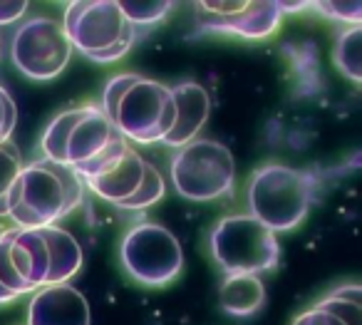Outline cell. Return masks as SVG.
I'll return each instance as SVG.
<instances>
[{"label": "cell", "mask_w": 362, "mask_h": 325, "mask_svg": "<svg viewBox=\"0 0 362 325\" xmlns=\"http://www.w3.org/2000/svg\"><path fill=\"white\" fill-rule=\"evenodd\" d=\"M119 258L129 278L146 288H164L184 270V251L179 239L151 221L127 231L119 246Z\"/></svg>", "instance_id": "8"}, {"label": "cell", "mask_w": 362, "mask_h": 325, "mask_svg": "<svg viewBox=\"0 0 362 325\" xmlns=\"http://www.w3.org/2000/svg\"><path fill=\"white\" fill-rule=\"evenodd\" d=\"M21 169H23L21 149L13 144V139L3 142L0 144V216H8V194H11Z\"/></svg>", "instance_id": "19"}, {"label": "cell", "mask_w": 362, "mask_h": 325, "mask_svg": "<svg viewBox=\"0 0 362 325\" xmlns=\"http://www.w3.org/2000/svg\"><path fill=\"white\" fill-rule=\"evenodd\" d=\"M28 325H90V303L70 283L45 285L28 303Z\"/></svg>", "instance_id": "12"}, {"label": "cell", "mask_w": 362, "mask_h": 325, "mask_svg": "<svg viewBox=\"0 0 362 325\" xmlns=\"http://www.w3.org/2000/svg\"><path fill=\"white\" fill-rule=\"evenodd\" d=\"M50 275V249L42 229H8L0 234V285L11 293H35Z\"/></svg>", "instance_id": "10"}, {"label": "cell", "mask_w": 362, "mask_h": 325, "mask_svg": "<svg viewBox=\"0 0 362 325\" xmlns=\"http://www.w3.org/2000/svg\"><path fill=\"white\" fill-rule=\"evenodd\" d=\"M18 125V105L11 97V92L0 85V144L11 139Z\"/></svg>", "instance_id": "23"}, {"label": "cell", "mask_w": 362, "mask_h": 325, "mask_svg": "<svg viewBox=\"0 0 362 325\" xmlns=\"http://www.w3.org/2000/svg\"><path fill=\"white\" fill-rule=\"evenodd\" d=\"M16 298H18L16 293H11V290H8V288H3V285H0V305L11 303V300H16Z\"/></svg>", "instance_id": "25"}, {"label": "cell", "mask_w": 362, "mask_h": 325, "mask_svg": "<svg viewBox=\"0 0 362 325\" xmlns=\"http://www.w3.org/2000/svg\"><path fill=\"white\" fill-rule=\"evenodd\" d=\"M164 194H166L164 176H161V171L156 169V166H151L149 161H146L144 179H141L139 189H136L129 199H124L122 204H117V206H119V209H124V211H144V209H149V206L159 204V201L164 199Z\"/></svg>", "instance_id": "18"}, {"label": "cell", "mask_w": 362, "mask_h": 325, "mask_svg": "<svg viewBox=\"0 0 362 325\" xmlns=\"http://www.w3.org/2000/svg\"><path fill=\"white\" fill-rule=\"evenodd\" d=\"M42 236L47 241V249H50V275H47V285L55 283H67L72 275L80 273L82 261V246L70 231L60 229V226H45Z\"/></svg>", "instance_id": "16"}, {"label": "cell", "mask_w": 362, "mask_h": 325, "mask_svg": "<svg viewBox=\"0 0 362 325\" xmlns=\"http://www.w3.org/2000/svg\"><path fill=\"white\" fill-rule=\"evenodd\" d=\"M315 194V174L286 164H266L258 166L248 181V209L273 234H286L308 219Z\"/></svg>", "instance_id": "4"}, {"label": "cell", "mask_w": 362, "mask_h": 325, "mask_svg": "<svg viewBox=\"0 0 362 325\" xmlns=\"http://www.w3.org/2000/svg\"><path fill=\"white\" fill-rule=\"evenodd\" d=\"M102 110L127 142L154 144L174 127V97L164 82L134 72H119L105 85Z\"/></svg>", "instance_id": "2"}, {"label": "cell", "mask_w": 362, "mask_h": 325, "mask_svg": "<svg viewBox=\"0 0 362 325\" xmlns=\"http://www.w3.org/2000/svg\"><path fill=\"white\" fill-rule=\"evenodd\" d=\"M60 23L72 50L100 65L122 60L136 40V30L115 0H75Z\"/></svg>", "instance_id": "5"}, {"label": "cell", "mask_w": 362, "mask_h": 325, "mask_svg": "<svg viewBox=\"0 0 362 325\" xmlns=\"http://www.w3.org/2000/svg\"><path fill=\"white\" fill-rule=\"evenodd\" d=\"M72 45L60 21L50 16H33L13 33L11 60L21 75L45 82L65 72L72 57Z\"/></svg>", "instance_id": "9"}, {"label": "cell", "mask_w": 362, "mask_h": 325, "mask_svg": "<svg viewBox=\"0 0 362 325\" xmlns=\"http://www.w3.org/2000/svg\"><path fill=\"white\" fill-rule=\"evenodd\" d=\"M169 176L176 194L184 199L214 201L233 191L236 161L223 142L197 137L171 156Z\"/></svg>", "instance_id": "7"}, {"label": "cell", "mask_w": 362, "mask_h": 325, "mask_svg": "<svg viewBox=\"0 0 362 325\" xmlns=\"http://www.w3.org/2000/svg\"><path fill=\"white\" fill-rule=\"evenodd\" d=\"M171 97H174V127L164 137V144L171 149H181L184 144L194 142L199 132L204 130L211 112V97L199 82H181V85L171 87Z\"/></svg>", "instance_id": "13"}, {"label": "cell", "mask_w": 362, "mask_h": 325, "mask_svg": "<svg viewBox=\"0 0 362 325\" xmlns=\"http://www.w3.org/2000/svg\"><path fill=\"white\" fill-rule=\"evenodd\" d=\"M85 199V181L70 166L33 161L23 166L8 194V216L18 229H45L70 216Z\"/></svg>", "instance_id": "3"}, {"label": "cell", "mask_w": 362, "mask_h": 325, "mask_svg": "<svg viewBox=\"0 0 362 325\" xmlns=\"http://www.w3.org/2000/svg\"><path fill=\"white\" fill-rule=\"evenodd\" d=\"M291 325H362L360 320H347L342 315H337L332 308H327L322 300H317L313 308L303 310L300 315L293 318Z\"/></svg>", "instance_id": "21"}, {"label": "cell", "mask_w": 362, "mask_h": 325, "mask_svg": "<svg viewBox=\"0 0 362 325\" xmlns=\"http://www.w3.org/2000/svg\"><path fill=\"white\" fill-rule=\"evenodd\" d=\"M28 13L25 0H8V3H0V25H11V23L21 21Z\"/></svg>", "instance_id": "24"}, {"label": "cell", "mask_w": 362, "mask_h": 325, "mask_svg": "<svg viewBox=\"0 0 362 325\" xmlns=\"http://www.w3.org/2000/svg\"><path fill=\"white\" fill-rule=\"evenodd\" d=\"M209 251L226 275H261L276 270L281 261L278 236L251 214L218 221L209 234Z\"/></svg>", "instance_id": "6"}, {"label": "cell", "mask_w": 362, "mask_h": 325, "mask_svg": "<svg viewBox=\"0 0 362 325\" xmlns=\"http://www.w3.org/2000/svg\"><path fill=\"white\" fill-rule=\"evenodd\" d=\"M199 25L209 33L266 40L281 28L283 8L271 0H248V3H199Z\"/></svg>", "instance_id": "11"}, {"label": "cell", "mask_w": 362, "mask_h": 325, "mask_svg": "<svg viewBox=\"0 0 362 325\" xmlns=\"http://www.w3.org/2000/svg\"><path fill=\"white\" fill-rule=\"evenodd\" d=\"M146 159L136 149H127L119 159L112 166H107L102 174L85 179V189H90L92 194H97L100 199L110 201V204H122L124 199H129L136 189H139L141 179H144Z\"/></svg>", "instance_id": "14"}, {"label": "cell", "mask_w": 362, "mask_h": 325, "mask_svg": "<svg viewBox=\"0 0 362 325\" xmlns=\"http://www.w3.org/2000/svg\"><path fill=\"white\" fill-rule=\"evenodd\" d=\"M119 8L127 21H129V25L136 28V25H154V23L164 21L171 13V8H174V3H169V0H159V3L146 0V3H119Z\"/></svg>", "instance_id": "20"}, {"label": "cell", "mask_w": 362, "mask_h": 325, "mask_svg": "<svg viewBox=\"0 0 362 325\" xmlns=\"http://www.w3.org/2000/svg\"><path fill=\"white\" fill-rule=\"evenodd\" d=\"M40 144L47 161L70 166L82 181L102 174L129 149V142L115 130L100 105L72 107L55 115Z\"/></svg>", "instance_id": "1"}, {"label": "cell", "mask_w": 362, "mask_h": 325, "mask_svg": "<svg viewBox=\"0 0 362 325\" xmlns=\"http://www.w3.org/2000/svg\"><path fill=\"white\" fill-rule=\"evenodd\" d=\"M218 305L233 318L256 315L266 305V285L261 275H226L218 293Z\"/></svg>", "instance_id": "15"}, {"label": "cell", "mask_w": 362, "mask_h": 325, "mask_svg": "<svg viewBox=\"0 0 362 325\" xmlns=\"http://www.w3.org/2000/svg\"><path fill=\"white\" fill-rule=\"evenodd\" d=\"M332 57H335L337 70H340L347 80L360 85L362 82V28L360 25L340 33Z\"/></svg>", "instance_id": "17"}, {"label": "cell", "mask_w": 362, "mask_h": 325, "mask_svg": "<svg viewBox=\"0 0 362 325\" xmlns=\"http://www.w3.org/2000/svg\"><path fill=\"white\" fill-rule=\"evenodd\" d=\"M317 13H322L330 21L350 23L352 28H357L362 23V3L352 0V3H332V0H322V3H310Z\"/></svg>", "instance_id": "22"}]
</instances>
